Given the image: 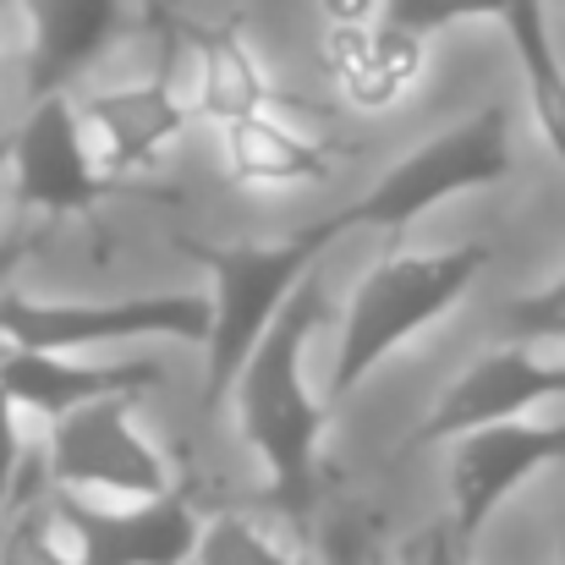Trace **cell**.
<instances>
[{
	"label": "cell",
	"mask_w": 565,
	"mask_h": 565,
	"mask_svg": "<svg viewBox=\"0 0 565 565\" xmlns=\"http://www.w3.org/2000/svg\"><path fill=\"white\" fill-rule=\"evenodd\" d=\"M166 379L160 363H94L88 352H28V347H6L0 352V390L39 417H66L77 406L94 401H116V395H143Z\"/></svg>",
	"instance_id": "5bb4252c"
},
{
	"label": "cell",
	"mask_w": 565,
	"mask_h": 565,
	"mask_svg": "<svg viewBox=\"0 0 565 565\" xmlns=\"http://www.w3.org/2000/svg\"><path fill=\"white\" fill-rule=\"evenodd\" d=\"M17 478H22V406L0 390V522L11 516Z\"/></svg>",
	"instance_id": "7402d4cb"
},
{
	"label": "cell",
	"mask_w": 565,
	"mask_h": 565,
	"mask_svg": "<svg viewBox=\"0 0 565 565\" xmlns=\"http://www.w3.org/2000/svg\"><path fill=\"white\" fill-rule=\"evenodd\" d=\"M330 565H352V555L347 550H330Z\"/></svg>",
	"instance_id": "484cf974"
},
{
	"label": "cell",
	"mask_w": 565,
	"mask_h": 565,
	"mask_svg": "<svg viewBox=\"0 0 565 565\" xmlns=\"http://www.w3.org/2000/svg\"><path fill=\"white\" fill-rule=\"evenodd\" d=\"M177 247L209 269V335H203V412H220L236 390L242 363L275 313L297 297V286L319 269L335 236L313 220L280 242H198L177 236Z\"/></svg>",
	"instance_id": "3957f363"
},
{
	"label": "cell",
	"mask_w": 565,
	"mask_h": 565,
	"mask_svg": "<svg viewBox=\"0 0 565 565\" xmlns=\"http://www.w3.org/2000/svg\"><path fill=\"white\" fill-rule=\"evenodd\" d=\"M565 461V417L561 423H533V417H511V423H489L456 439L450 456V527L478 544V533L489 527V516L539 472Z\"/></svg>",
	"instance_id": "30bf717a"
},
{
	"label": "cell",
	"mask_w": 565,
	"mask_h": 565,
	"mask_svg": "<svg viewBox=\"0 0 565 565\" xmlns=\"http://www.w3.org/2000/svg\"><path fill=\"white\" fill-rule=\"evenodd\" d=\"M384 11V0H324V17L330 22H369Z\"/></svg>",
	"instance_id": "cb8c5ba5"
},
{
	"label": "cell",
	"mask_w": 565,
	"mask_h": 565,
	"mask_svg": "<svg viewBox=\"0 0 565 565\" xmlns=\"http://www.w3.org/2000/svg\"><path fill=\"white\" fill-rule=\"evenodd\" d=\"M489 264H494L489 242L428 247V253H384L347 297V319H341V335H335V363H330L324 401L341 406L406 341H417L428 324H439L483 280Z\"/></svg>",
	"instance_id": "7a4b0ae2"
},
{
	"label": "cell",
	"mask_w": 565,
	"mask_h": 565,
	"mask_svg": "<svg viewBox=\"0 0 565 565\" xmlns=\"http://www.w3.org/2000/svg\"><path fill=\"white\" fill-rule=\"evenodd\" d=\"M505 33H511V50H516L522 77H527L533 121H539L550 154L561 160L565 171V66H561V50H555V33H550V6L544 0L516 6L505 17Z\"/></svg>",
	"instance_id": "e0dca14e"
},
{
	"label": "cell",
	"mask_w": 565,
	"mask_h": 565,
	"mask_svg": "<svg viewBox=\"0 0 565 565\" xmlns=\"http://www.w3.org/2000/svg\"><path fill=\"white\" fill-rule=\"evenodd\" d=\"M28 17V99L72 94L132 22V0H17Z\"/></svg>",
	"instance_id": "4fadbf2b"
},
{
	"label": "cell",
	"mask_w": 565,
	"mask_h": 565,
	"mask_svg": "<svg viewBox=\"0 0 565 565\" xmlns=\"http://www.w3.org/2000/svg\"><path fill=\"white\" fill-rule=\"evenodd\" d=\"M55 522H61L55 494H50V505L33 500L28 511H11L0 522V565H77V550H66L55 539Z\"/></svg>",
	"instance_id": "d6986e66"
},
{
	"label": "cell",
	"mask_w": 565,
	"mask_h": 565,
	"mask_svg": "<svg viewBox=\"0 0 565 565\" xmlns=\"http://www.w3.org/2000/svg\"><path fill=\"white\" fill-rule=\"evenodd\" d=\"M121 188L127 182L99 171L72 94L28 99V116L11 132V192L22 214H77L116 198Z\"/></svg>",
	"instance_id": "52a82bcc"
},
{
	"label": "cell",
	"mask_w": 565,
	"mask_h": 565,
	"mask_svg": "<svg viewBox=\"0 0 565 565\" xmlns=\"http://www.w3.org/2000/svg\"><path fill=\"white\" fill-rule=\"evenodd\" d=\"M225 177L253 192H291L335 182V149L280 121V110H258L220 127Z\"/></svg>",
	"instance_id": "2e32d148"
},
{
	"label": "cell",
	"mask_w": 565,
	"mask_h": 565,
	"mask_svg": "<svg viewBox=\"0 0 565 565\" xmlns=\"http://www.w3.org/2000/svg\"><path fill=\"white\" fill-rule=\"evenodd\" d=\"M0 171H11V132L0 138ZM11 264H17V247H0V280L11 275Z\"/></svg>",
	"instance_id": "d4e9b609"
},
{
	"label": "cell",
	"mask_w": 565,
	"mask_h": 565,
	"mask_svg": "<svg viewBox=\"0 0 565 565\" xmlns=\"http://www.w3.org/2000/svg\"><path fill=\"white\" fill-rule=\"evenodd\" d=\"M516 171V143H511V105L489 99L472 116H461L456 127H445L439 138L417 143L412 154H401L374 188L363 192L358 203L324 214L319 225L341 242L352 231H412L428 209H439L445 198L461 192H483L511 182Z\"/></svg>",
	"instance_id": "277c9868"
},
{
	"label": "cell",
	"mask_w": 565,
	"mask_h": 565,
	"mask_svg": "<svg viewBox=\"0 0 565 565\" xmlns=\"http://www.w3.org/2000/svg\"><path fill=\"white\" fill-rule=\"evenodd\" d=\"M203 335H209V297L154 291L110 302H44L0 286V347L94 352L127 341H203Z\"/></svg>",
	"instance_id": "5b68a950"
},
{
	"label": "cell",
	"mask_w": 565,
	"mask_h": 565,
	"mask_svg": "<svg viewBox=\"0 0 565 565\" xmlns=\"http://www.w3.org/2000/svg\"><path fill=\"white\" fill-rule=\"evenodd\" d=\"M505 330L516 335V341H561L565 347V269L544 286V291H527V297H516L511 308H505Z\"/></svg>",
	"instance_id": "44dd1931"
},
{
	"label": "cell",
	"mask_w": 565,
	"mask_h": 565,
	"mask_svg": "<svg viewBox=\"0 0 565 565\" xmlns=\"http://www.w3.org/2000/svg\"><path fill=\"white\" fill-rule=\"evenodd\" d=\"M0 352H6V347H0Z\"/></svg>",
	"instance_id": "4316f807"
},
{
	"label": "cell",
	"mask_w": 565,
	"mask_h": 565,
	"mask_svg": "<svg viewBox=\"0 0 565 565\" xmlns=\"http://www.w3.org/2000/svg\"><path fill=\"white\" fill-rule=\"evenodd\" d=\"M550 401H565V358H539L533 341H511L445 384V395L417 423V445H456L472 428L533 417Z\"/></svg>",
	"instance_id": "8fae6325"
},
{
	"label": "cell",
	"mask_w": 565,
	"mask_h": 565,
	"mask_svg": "<svg viewBox=\"0 0 565 565\" xmlns=\"http://www.w3.org/2000/svg\"><path fill=\"white\" fill-rule=\"evenodd\" d=\"M516 6H527V0H384V17L428 39V33L456 28V22H472V17L505 22ZM544 6H565V0H544Z\"/></svg>",
	"instance_id": "ffe728a7"
},
{
	"label": "cell",
	"mask_w": 565,
	"mask_h": 565,
	"mask_svg": "<svg viewBox=\"0 0 565 565\" xmlns=\"http://www.w3.org/2000/svg\"><path fill=\"white\" fill-rule=\"evenodd\" d=\"M423 44H428L423 33L390 22L384 11L369 17V22H330V33H324V72H330L335 94L352 110L384 116L423 77Z\"/></svg>",
	"instance_id": "9a60e30c"
},
{
	"label": "cell",
	"mask_w": 565,
	"mask_h": 565,
	"mask_svg": "<svg viewBox=\"0 0 565 565\" xmlns=\"http://www.w3.org/2000/svg\"><path fill=\"white\" fill-rule=\"evenodd\" d=\"M177 44L166 39V61L143 77V83H116V88H94V94H72L77 116L88 127V143L99 154V171L116 182H132L143 171H160L166 154L177 149V138L198 121L192 99L177 83L171 66Z\"/></svg>",
	"instance_id": "ba28073f"
},
{
	"label": "cell",
	"mask_w": 565,
	"mask_h": 565,
	"mask_svg": "<svg viewBox=\"0 0 565 565\" xmlns=\"http://www.w3.org/2000/svg\"><path fill=\"white\" fill-rule=\"evenodd\" d=\"M417 565H472V544H467V539L450 527V516H445V522H434V527L423 533Z\"/></svg>",
	"instance_id": "603a6c76"
},
{
	"label": "cell",
	"mask_w": 565,
	"mask_h": 565,
	"mask_svg": "<svg viewBox=\"0 0 565 565\" xmlns=\"http://www.w3.org/2000/svg\"><path fill=\"white\" fill-rule=\"evenodd\" d=\"M61 527L72 533L77 565H192L203 522L188 494L132 500V505H99L94 494L50 489Z\"/></svg>",
	"instance_id": "9c48e42d"
},
{
	"label": "cell",
	"mask_w": 565,
	"mask_h": 565,
	"mask_svg": "<svg viewBox=\"0 0 565 565\" xmlns=\"http://www.w3.org/2000/svg\"><path fill=\"white\" fill-rule=\"evenodd\" d=\"M192 565H302L291 550H280L253 516H214L203 522Z\"/></svg>",
	"instance_id": "ac0fdd59"
},
{
	"label": "cell",
	"mask_w": 565,
	"mask_h": 565,
	"mask_svg": "<svg viewBox=\"0 0 565 565\" xmlns=\"http://www.w3.org/2000/svg\"><path fill=\"white\" fill-rule=\"evenodd\" d=\"M330 319V297L319 269L297 286V297L275 313V324L258 335L253 358L236 374V428L247 439V450L264 467L269 500L286 516H308L319 505V445H324V423H330V401L308 390L302 358L308 341L319 335V324Z\"/></svg>",
	"instance_id": "6da1fadb"
},
{
	"label": "cell",
	"mask_w": 565,
	"mask_h": 565,
	"mask_svg": "<svg viewBox=\"0 0 565 565\" xmlns=\"http://www.w3.org/2000/svg\"><path fill=\"white\" fill-rule=\"evenodd\" d=\"M50 489L72 494H116V500H160L177 489L166 450L132 417V395L77 406L50 423L44 439Z\"/></svg>",
	"instance_id": "8992f818"
},
{
	"label": "cell",
	"mask_w": 565,
	"mask_h": 565,
	"mask_svg": "<svg viewBox=\"0 0 565 565\" xmlns=\"http://www.w3.org/2000/svg\"><path fill=\"white\" fill-rule=\"evenodd\" d=\"M149 17L154 28L177 33L198 61V88H192V110L214 127L225 121H242V116H258V110H280V105H297L291 94H280V83L264 72V61L247 50L242 39V22H203L182 11L177 0H149Z\"/></svg>",
	"instance_id": "7c38bea8"
}]
</instances>
